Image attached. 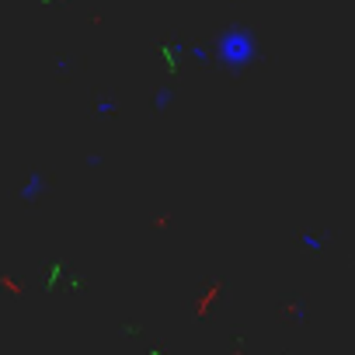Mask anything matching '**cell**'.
<instances>
[{
    "label": "cell",
    "instance_id": "6da1fadb",
    "mask_svg": "<svg viewBox=\"0 0 355 355\" xmlns=\"http://www.w3.org/2000/svg\"><path fill=\"white\" fill-rule=\"evenodd\" d=\"M254 56H258V39L251 32H244V28H230V32H223L216 39V60L223 67H230V70L251 67Z\"/></svg>",
    "mask_w": 355,
    "mask_h": 355
}]
</instances>
